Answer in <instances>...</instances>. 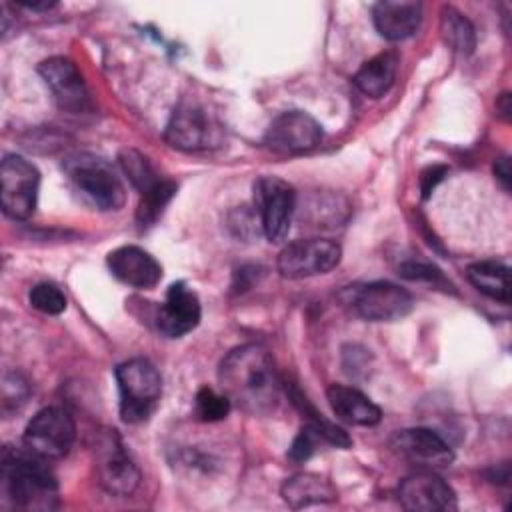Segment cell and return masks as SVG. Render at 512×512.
Listing matches in <instances>:
<instances>
[{
    "mask_svg": "<svg viewBox=\"0 0 512 512\" xmlns=\"http://www.w3.org/2000/svg\"><path fill=\"white\" fill-rule=\"evenodd\" d=\"M390 448L418 470L446 468L454 460V452L448 442L430 428H406L398 430L390 438Z\"/></svg>",
    "mask_w": 512,
    "mask_h": 512,
    "instance_id": "5bb4252c",
    "label": "cell"
},
{
    "mask_svg": "<svg viewBox=\"0 0 512 512\" xmlns=\"http://www.w3.org/2000/svg\"><path fill=\"white\" fill-rule=\"evenodd\" d=\"M96 474L102 488L116 496H130L140 484V470L124 450L116 430H104L94 446Z\"/></svg>",
    "mask_w": 512,
    "mask_h": 512,
    "instance_id": "30bf717a",
    "label": "cell"
},
{
    "mask_svg": "<svg viewBox=\"0 0 512 512\" xmlns=\"http://www.w3.org/2000/svg\"><path fill=\"white\" fill-rule=\"evenodd\" d=\"M398 274L410 282H424V284H430L434 288H442L446 292H454V286L452 282L432 264H426V262H414V260H408V262H402L400 268H398Z\"/></svg>",
    "mask_w": 512,
    "mask_h": 512,
    "instance_id": "f1b7e54d",
    "label": "cell"
},
{
    "mask_svg": "<svg viewBox=\"0 0 512 512\" xmlns=\"http://www.w3.org/2000/svg\"><path fill=\"white\" fill-rule=\"evenodd\" d=\"M120 392V416L128 424L150 418L162 394V376L146 358H130L116 366Z\"/></svg>",
    "mask_w": 512,
    "mask_h": 512,
    "instance_id": "277c9868",
    "label": "cell"
},
{
    "mask_svg": "<svg viewBox=\"0 0 512 512\" xmlns=\"http://www.w3.org/2000/svg\"><path fill=\"white\" fill-rule=\"evenodd\" d=\"M350 304L354 312L370 322H394L410 314L412 296L394 282L378 280L364 284L352 292Z\"/></svg>",
    "mask_w": 512,
    "mask_h": 512,
    "instance_id": "4fadbf2b",
    "label": "cell"
},
{
    "mask_svg": "<svg viewBox=\"0 0 512 512\" xmlns=\"http://www.w3.org/2000/svg\"><path fill=\"white\" fill-rule=\"evenodd\" d=\"M372 20L378 34L398 42L410 38L422 20V4L414 0H382L372 8Z\"/></svg>",
    "mask_w": 512,
    "mask_h": 512,
    "instance_id": "ac0fdd59",
    "label": "cell"
},
{
    "mask_svg": "<svg viewBox=\"0 0 512 512\" xmlns=\"http://www.w3.org/2000/svg\"><path fill=\"white\" fill-rule=\"evenodd\" d=\"M470 284L484 296L508 304L510 302V268L496 260H480L466 270Z\"/></svg>",
    "mask_w": 512,
    "mask_h": 512,
    "instance_id": "7402d4cb",
    "label": "cell"
},
{
    "mask_svg": "<svg viewBox=\"0 0 512 512\" xmlns=\"http://www.w3.org/2000/svg\"><path fill=\"white\" fill-rule=\"evenodd\" d=\"M342 248L328 238H302L286 244L278 254V272L284 278L300 280L326 274L338 266Z\"/></svg>",
    "mask_w": 512,
    "mask_h": 512,
    "instance_id": "9c48e42d",
    "label": "cell"
},
{
    "mask_svg": "<svg viewBox=\"0 0 512 512\" xmlns=\"http://www.w3.org/2000/svg\"><path fill=\"white\" fill-rule=\"evenodd\" d=\"M440 32L444 42L450 46V50L468 56L474 52L476 46V32L470 20L460 14L456 8L444 6L440 12Z\"/></svg>",
    "mask_w": 512,
    "mask_h": 512,
    "instance_id": "cb8c5ba5",
    "label": "cell"
},
{
    "mask_svg": "<svg viewBox=\"0 0 512 512\" xmlns=\"http://www.w3.org/2000/svg\"><path fill=\"white\" fill-rule=\"evenodd\" d=\"M400 58L394 50H386L366 60L354 74L356 88L368 98H382L394 84Z\"/></svg>",
    "mask_w": 512,
    "mask_h": 512,
    "instance_id": "44dd1931",
    "label": "cell"
},
{
    "mask_svg": "<svg viewBox=\"0 0 512 512\" xmlns=\"http://www.w3.org/2000/svg\"><path fill=\"white\" fill-rule=\"evenodd\" d=\"M0 496L4 508L52 510L58 504L56 476L28 448L6 446L0 458Z\"/></svg>",
    "mask_w": 512,
    "mask_h": 512,
    "instance_id": "7a4b0ae2",
    "label": "cell"
},
{
    "mask_svg": "<svg viewBox=\"0 0 512 512\" xmlns=\"http://www.w3.org/2000/svg\"><path fill=\"white\" fill-rule=\"evenodd\" d=\"M494 176L496 180L500 182V186L504 190H510V160L504 156V158H498L496 164H494Z\"/></svg>",
    "mask_w": 512,
    "mask_h": 512,
    "instance_id": "d6a6232c",
    "label": "cell"
},
{
    "mask_svg": "<svg viewBox=\"0 0 512 512\" xmlns=\"http://www.w3.org/2000/svg\"><path fill=\"white\" fill-rule=\"evenodd\" d=\"M28 300H30L32 308H36L42 314L56 316V314H62L66 310L64 292L56 284H50V282H40V284L32 286V290L28 294Z\"/></svg>",
    "mask_w": 512,
    "mask_h": 512,
    "instance_id": "f546056e",
    "label": "cell"
},
{
    "mask_svg": "<svg viewBox=\"0 0 512 512\" xmlns=\"http://www.w3.org/2000/svg\"><path fill=\"white\" fill-rule=\"evenodd\" d=\"M22 8H28V10H50L56 6V2H20Z\"/></svg>",
    "mask_w": 512,
    "mask_h": 512,
    "instance_id": "836d02e7",
    "label": "cell"
},
{
    "mask_svg": "<svg viewBox=\"0 0 512 512\" xmlns=\"http://www.w3.org/2000/svg\"><path fill=\"white\" fill-rule=\"evenodd\" d=\"M164 138L172 148L184 152L208 150L220 144L222 126L206 106L190 100H182L164 130Z\"/></svg>",
    "mask_w": 512,
    "mask_h": 512,
    "instance_id": "5b68a950",
    "label": "cell"
},
{
    "mask_svg": "<svg viewBox=\"0 0 512 512\" xmlns=\"http://www.w3.org/2000/svg\"><path fill=\"white\" fill-rule=\"evenodd\" d=\"M106 264L116 280L132 288H152L162 278V266L158 260L138 246H120L112 250Z\"/></svg>",
    "mask_w": 512,
    "mask_h": 512,
    "instance_id": "e0dca14e",
    "label": "cell"
},
{
    "mask_svg": "<svg viewBox=\"0 0 512 512\" xmlns=\"http://www.w3.org/2000/svg\"><path fill=\"white\" fill-rule=\"evenodd\" d=\"M174 194H176V184L172 180H166V178H162L150 190L142 192L138 208H136V222L142 228L152 226L162 216L164 208L168 206V202L172 200Z\"/></svg>",
    "mask_w": 512,
    "mask_h": 512,
    "instance_id": "d4e9b609",
    "label": "cell"
},
{
    "mask_svg": "<svg viewBox=\"0 0 512 512\" xmlns=\"http://www.w3.org/2000/svg\"><path fill=\"white\" fill-rule=\"evenodd\" d=\"M446 176V166H430L422 172L420 176V190H422V198H428L430 192L436 188L438 182H442Z\"/></svg>",
    "mask_w": 512,
    "mask_h": 512,
    "instance_id": "1f68e13d",
    "label": "cell"
},
{
    "mask_svg": "<svg viewBox=\"0 0 512 512\" xmlns=\"http://www.w3.org/2000/svg\"><path fill=\"white\" fill-rule=\"evenodd\" d=\"M322 126L302 110H288L278 114L266 134L264 144L278 154H304L322 142Z\"/></svg>",
    "mask_w": 512,
    "mask_h": 512,
    "instance_id": "7c38bea8",
    "label": "cell"
},
{
    "mask_svg": "<svg viewBox=\"0 0 512 512\" xmlns=\"http://www.w3.org/2000/svg\"><path fill=\"white\" fill-rule=\"evenodd\" d=\"M326 400L338 420L352 426H376L382 420V410L366 394L352 386L332 384L326 390Z\"/></svg>",
    "mask_w": 512,
    "mask_h": 512,
    "instance_id": "d6986e66",
    "label": "cell"
},
{
    "mask_svg": "<svg viewBox=\"0 0 512 512\" xmlns=\"http://www.w3.org/2000/svg\"><path fill=\"white\" fill-rule=\"evenodd\" d=\"M72 188L94 208L110 212L126 202V188L118 170L94 154H74L62 164Z\"/></svg>",
    "mask_w": 512,
    "mask_h": 512,
    "instance_id": "3957f363",
    "label": "cell"
},
{
    "mask_svg": "<svg viewBox=\"0 0 512 512\" xmlns=\"http://www.w3.org/2000/svg\"><path fill=\"white\" fill-rule=\"evenodd\" d=\"M402 508L412 512L456 510L454 490L434 470H418L406 476L398 486Z\"/></svg>",
    "mask_w": 512,
    "mask_h": 512,
    "instance_id": "9a60e30c",
    "label": "cell"
},
{
    "mask_svg": "<svg viewBox=\"0 0 512 512\" xmlns=\"http://www.w3.org/2000/svg\"><path fill=\"white\" fill-rule=\"evenodd\" d=\"M30 398V384L28 380L16 372H4L2 386H0V410L4 418H10L12 414H18Z\"/></svg>",
    "mask_w": 512,
    "mask_h": 512,
    "instance_id": "4316f807",
    "label": "cell"
},
{
    "mask_svg": "<svg viewBox=\"0 0 512 512\" xmlns=\"http://www.w3.org/2000/svg\"><path fill=\"white\" fill-rule=\"evenodd\" d=\"M318 442L322 440L308 426H302V430L298 432V436L292 440L288 448V458L292 462H306L314 454Z\"/></svg>",
    "mask_w": 512,
    "mask_h": 512,
    "instance_id": "4dcf8cb0",
    "label": "cell"
},
{
    "mask_svg": "<svg viewBox=\"0 0 512 512\" xmlns=\"http://www.w3.org/2000/svg\"><path fill=\"white\" fill-rule=\"evenodd\" d=\"M76 438V424L62 406H46L32 416L24 430V446L44 460L64 458Z\"/></svg>",
    "mask_w": 512,
    "mask_h": 512,
    "instance_id": "52a82bcc",
    "label": "cell"
},
{
    "mask_svg": "<svg viewBox=\"0 0 512 512\" xmlns=\"http://www.w3.org/2000/svg\"><path fill=\"white\" fill-rule=\"evenodd\" d=\"M280 494L284 502L294 510H300L312 504L334 502L338 498V490L334 488V484L328 478L314 472H298L290 476L282 484Z\"/></svg>",
    "mask_w": 512,
    "mask_h": 512,
    "instance_id": "ffe728a7",
    "label": "cell"
},
{
    "mask_svg": "<svg viewBox=\"0 0 512 512\" xmlns=\"http://www.w3.org/2000/svg\"><path fill=\"white\" fill-rule=\"evenodd\" d=\"M118 162L122 172L126 174V178L130 180V184L142 194L146 190H150L154 184H158L162 178L158 176V172L154 170V166L150 164V160L140 154L134 148H124L118 154Z\"/></svg>",
    "mask_w": 512,
    "mask_h": 512,
    "instance_id": "484cf974",
    "label": "cell"
},
{
    "mask_svg": "<svg viewBox=\"0 0 512 512\" xmlns=\"http://www.w3.org/2000/svg\"><path fill=\"white\" fill-rule=\"evenodd\" d=\"M230 408H232V402L224 394H218L208 386H204L196 392L194 414L202 422H218L228 416Z\"/></svg>",
    "mask_w": 512,
    "mask_h": 512,
    "instance_id": "83f0119b",
    "label": "cell"
},
{
    "mask_svg": "<svg viewBox=\"0 0 512 512\" xmlns=\"http://www.w3.org/2000/svg\"><path fill=\"white\" fill-rule=\"evenodd\" d=\"M38 74L60 110L82 114L90 110V94L76 64L66 56H52L38 64Z\"/></svg>",
    "mask_w": 512,
    "mask_h": 512,
    "instance_id": "8fae6325",
    "label": "cell"
},
{
    "mask_svg": "<svg viewBox=\"0 0 512 512\" xmlns=\"http://www.w3.org/2000/svg\"><path fill=\"white\" fill-rule=\"evenodd\" d=\"M290 398L294 402V406L300 410V414L304 416V426H308L322 442L332 444L336 448H348L352 446V438L336 424H332L330 420H326L322 414L316 412V408L306 400V396L298 390V388H290Z\"/></svg>",
    "mask_w": 512,
    "mask_h": 512,
    "instance_id": "603a6c76",
    "label": "cell"
},
{
    "mask_svg": "<svg viewBox=\"0 0 512 512\" xmlns=\"http://www.w3.org/2000/svg\"><path fill=\"white\" fill-rule=\"evenodd\" d=\"M498 110H500V114L508 120V116H510V96H508V94H502V98H500V102H498Z\"/></svg>",
    "mask_w": 512,
    "mask_h": 512,
    "instance_id": "e575fe53",
    "label": "cell"
},
{
    "mask_svg": "<svg viewBox=\"0 0 512 512\" xmlns=\"http://www.w3.org/2000/svg\"><path fill=\"white\" fill-rule=\"evenodd\" d=\"M254 208L264 236L282 242L296 212V190L278 176H260L254 182Z\"/></svg>",
    "mask_w": 512,
    "mask_h": 512,
    "instance_id": "8992f818",
    "label": "cell"
},
{
    "mask_svg": "<svg viewBox=\"0 0 512 512\" xmlns=\"http://www.w3.org/2000/svg\"><path fill=\"white\" fill-rule=\"evenodd\" d=\"M222 394L248 414H268L280 400L282 380L270 352L260 344L230 350L218 366Z\"/></svg>",
    "mask_w": 512,
    "mask_h": 512,
    "instance_id": "6da1fadb",
    "label": "cell"
},
{
    "mask_svg": "<svg viewBox=\"0 0 512 512\" xmlns=\"http://www.w3.org/2000/svg\"><path fill=\"white\" fill-rule=\"evenodd\" d=\"M40 172L32 162L18 154L4 156L0 164V204L6 216L26 220L38 200Z\"/></svg>",
    "mask_w": 512,
    "mask_h": 512,
    "instance_id": "ba28073f",
    "label": "cell"
},
{
    "mask_svg": "<svg viewBox=\"0 0 512 512\" xmlns=\"http://www.w3.org/2000/svg\"><path fill=\"white\" fill-rule=\"evenodd\" d=\"M200 316L202 308L196 292L184 282H174L166 292V300L156 310L154 320L160 334L180 338L198 326Z\"/></svg>",
    "mask_w": 512,
    "mask_h": 512,
    "instance_id": "2e32d148",
    "label": "cell"
}]
</instances>
